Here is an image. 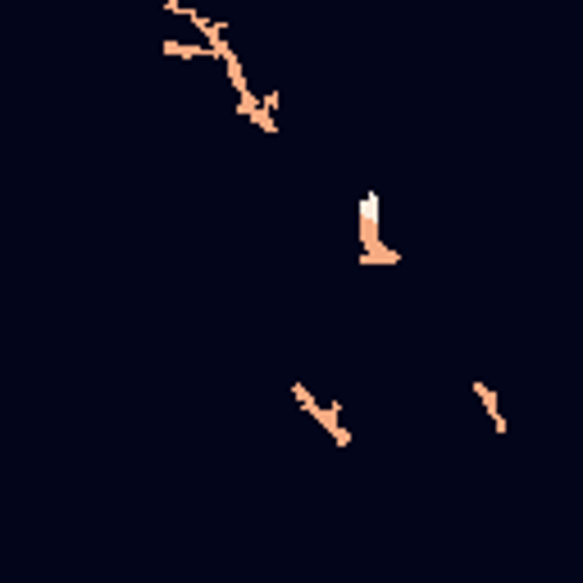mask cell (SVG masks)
<instances>
[{
    "label": "cell",
    "mask_w": 583,
    "mask_h": 583,
    "mask_svg": "<svg viewBox=\"0 0 583 583\" xmlns=\"http://www.w3.org/2000/svg\"><path fill=\"white\" fill-rule=\"evenodd\" d=\"M474 392H479V401H483V410L492 415V424H497V433H506V420H501V410H497V396H492V387H483V383H474Z\"/></svg>",
    "instance_id": "obj_1"
},
{
    "label": "cell",
    "mask_w": 583,
    "mask_h": 583,
    "mask_svg": "<svg viewBox=\"0 0 583 583\" xmlns=\"http://www.w3.org/2000/svg\"><path fill=\"white\" fill-rule=\"evenodd\" d=\"M164 55H187L192 60V55H206V51L201 46H182V42H164Z\"/></svg>",
    "instance_id": "obj_2"
}]
</instances>
